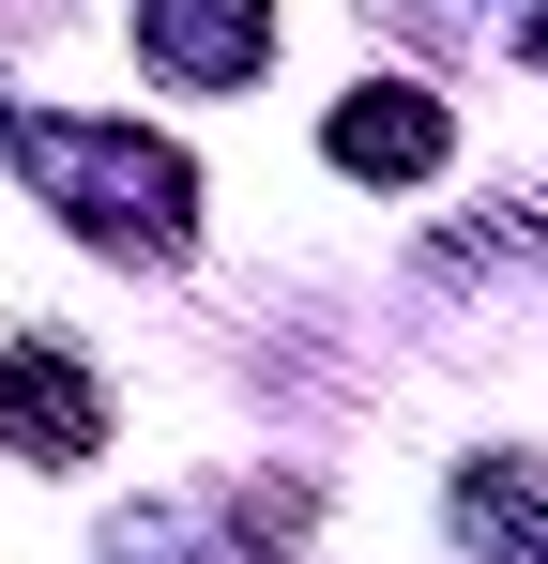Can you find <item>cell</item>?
Returning <instances> with one entry per match:
<instances>
[{"label":"cell","mask_w":548,"mask_h":564,"mask_svg":"<svg viewBox=\"0 0 548 564\" xmlns=\"http://www.w3.org/2000/svg\"><path fill=\"white\" fill-rule=\"evenodd\" d=\"M46 184L77 198V229H107V245H168L183 229V169L168 153H138V138H77V122H31L15 138Z\"/></svg>","instance_id":"obj_1"},{"label":"cell","mask_w":548,"mask_h":564,"mask_svg":"<svg viewBox=\"0 0 548 564\" xmlns=\"http://www.w3.org/2000/svg\"><path fill=\"white\" fill-rule=\"evenodd\" d=\"M91 427H107L91 367H62V351H0V443H15V458H91Z\"/></svg>","instance_id":"obj_2"},{"label":"cell","mask_w":548,"mask_h":564,"mask_svg":"<svg viewBox=\"0 0 548 564\" xmlns=\"http://www.w3.org/2000/svg\"><path fill=\"white\" fill-rule=\"evenodd\" d=\"M336 169H442V107H412V93H365V107H336Z\"/></svg>","instance_id":"obj_3"},{"label":"cell","mask_w":548,"mask_h":564,"mask_svg":"<svg viewBox=\"0 0 548 564\" xmlns=\"http://www.w3.org/2000/svg\"><path fill=\"white\" fill-rule=\"evenodd\" d=\"M153 46H168L183 77H213V62L260 46V15H244V0H153Z\"/></svg>","instance_id":"obj_4"},{"label":"cell","mask_w":548,"mask_h":564,"mask_svg":"<svg viewBox=\"0 0 548 564\" xmlns=\"http://www.w3.org/2000/svg\"><path fill=\"white\" fill-rule=\"evenodd\" d=\"M534 46H548V15H534Z\"/></svg>","instance_id":"obj_5"}]
</instances>
